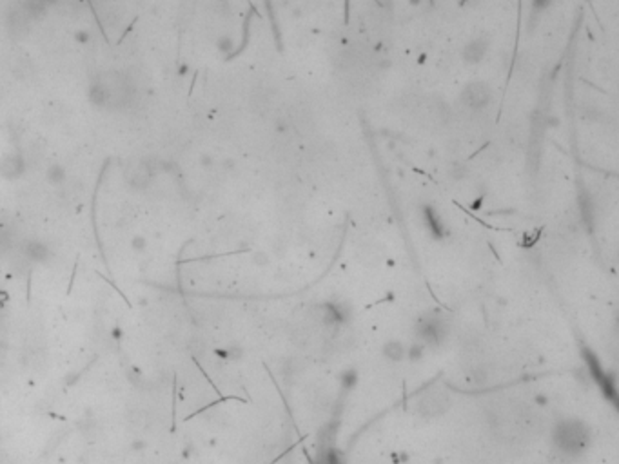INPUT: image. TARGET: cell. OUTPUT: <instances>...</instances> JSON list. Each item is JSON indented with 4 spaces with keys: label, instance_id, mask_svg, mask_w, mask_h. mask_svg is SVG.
<instances>
[{
    "label": "cell",
    "instance_id": "6da1fadb",
    "mask_svg": "<svg viewBox=\"0 0 619 464\" xmlns=\"http://www.w3.org/2000/svg\"><path fill=\"white\" fill-rule=\"evenodd\" d=\"M552 443L563 455L578 457L589 448L590 428L579 419H563L552 428Z\"/></svg>",
    "mask_w": 619,
    "mask_h": 464
},
{
    "label": "cell",
    "instance_id": "277c9868",
    "mask_svg": "<svg viewBox=\"0 0 619 464\" xmlns=\"http://www.w3.org/2000/svg\"><path fill=\"white\" fill-rule=\"evenodd\" d=\"M463 98H465V104L472 107V109H481V107H487L492 100V95H490L489 87L485 84H470L463 93Z\"/></svg>",
    "mask_w": 619,
    "mask_h": 464
},
{
    "label": "cell",
    "instance_id": "52a82bcc",
    "mask_svg": "<svg viewBox=\"0 0 619 464\" xmlns=\"http://www.w3.org/2000/svg\"><path fill=\"white\" fill-rule=\"evenodd\" d=\"M425 221H427V227H429V230L432 232V234L443 236L445 223L441 221V218L436 214L432 207H427V209H425Z\"/></svg>",
    "mask_w": 619,
    "mask_h": 464
},
{
    "label": "cell",
    "instance_id": "3957f363",
    "mask_svg": "<svg viewBox=\"0 0 619 464\" xmlns=\"http://www.w3.org/2000/svg\"><path fill=\"white\" fill-rule=\"evenodd\" d=\"M450 397L445 390H429L427 394L419 397L416 408L421 417H436L441 415L445 410L449 408Z\"/></svg>",
    "mask_w": 619,
    "mask_h": 464
},
{
    "label": "cell",
    "instance_id": "ba28073f",
    "mask_svg": "<svg viewBox=\"0 0 619 464\" xmlns=\"http://www.w3.org/2000/svg\"><path fill=\"white\" fill-rule=\"evenodd\" d=\"M339 381H341V386H343V388H347V390L354 388L356 383H358V372L352 368L345 370L343 374H341V377H339Z\"/></svg>",
    "mask_w": 619,
    "mask_h": 464
},
{
    "label": "cell",
    "instance_id": "8992f818",
    "mask_svg": "<svg viewBox=\"0 0 619 464\" xmlns=\"http://www.w3.org/2000/svg\"><path fill=\"white\" fill-rule=\"evenodd\" d=\"M383 355L389 361H392V363H399L403 357H407V348H405V344L401 341L392 339L383 346Z\"/></svg>",
    "mask_w": 619,
    "mask_h": 464
},
{
    "label": "cell",
    "instance_id": "9c48e42d",
    "mask_svg": "<svg viewBox=\"0 0 619 464\" xmlns=\"http://www.w3.org/2000/svg\"><path fill=\"white\" fill-rule=\"evenodd\" d=\"M549 4H550V0H532V7H534V9H538V11L545 9V7H547Z\"/></svg>",
    "mask_w": 619,
    "mask_h": 464
},
{
    "label": "cell",
    "instance_id": "5b68a950",
    "mask_svg": "<svg viewBox=\"0 0 619 464\" xmlns=\"http://www.w3.org/2000/svg\"><path fill=\"white\" fill-rule=\"evenodd\" d=\"M487 51H489V44H487V40H483V38H476V40L469 42L467 47H465V53H463L465 62H469V64H478V62H481L485 58Z\"/></svg>",
    "mask_w": 619,
    "mask_h": 464
},
{
    "label": "cell",
    "instance_id": "7a4b0ae2",
    "mask_svg": "<svg viewBox=\"0 0 619 464\" xmlns=\"http://www.w3.org/2000/svg\"><path fill=\"white\" fill-rule=\"evenodd\" d=\"M447 334H449V326L443 317H438V315H429L418 324V335L423 344L439 346L445 341Z\"/></svg>",
    "mask_w": 619,
    "mask_h": 464
}]
</instances>
